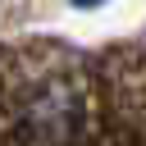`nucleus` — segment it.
<instances>
[{"label": "nucleus", "mask_w": 146, "mask_h": 146, "mask_svg": "<svg viewBox=\"0 0 146 146\" xmlns=\"http://www.w3.org/2000/svg\"><path fill=\"white\" fill-rule=\"evenodd\" d=\"M73 5H78V9H100L105 0H73Z\"/></svg>", "instance_id": "obj_1"}]
</instances>
